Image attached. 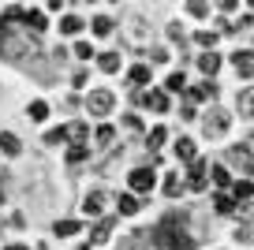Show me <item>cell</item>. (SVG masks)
Masks as SVG:
<instances>
[{"mask_svg": "<svg viewBox=\"0 0 254 250\" xmlns=\"http://www.w3.org/2000/svg\"><path fill=\"white\" fill-rule=\"evenodd\" d=\"M79 250H90V247H86V243H82V247H79Z\"/></svg>", "mask_w": 254, "mask_h": 250, "instance_id": "f35d334b", "label": "cell"}, {"mask_svg": "<svg viewBox=\"0 0 254 250\" xmlns=\"http://www.w3.org/2000/svg\"><path fill=\"white\" fill-rule=\"evenodd\" d=\"M187 11H190L194 19H206V15H209V4H198V0H190V4H187Z\"/></svg>", "mask_w": 254, "mask_h": 250, "instance_id": "d6a6232c", "label": "cell"}, {"mask_svg": "<svg viewBox=\"0 0 254 250\" xmlns=\"http://www.w3.org/2000/svg\"><path fill=\"white\" fill-rule=\"evenodd\" d=\"M187 90V78H183V71H168L165 78V94H183Z\"/></svg>", "mask_w": 254, "mask_h": 250, "instance_id": "e0dca14e", "label": "cell"}, {"mask_svg": "<svg viewBox=\"0 0 254 250\" xmlns=\"http://www.w3.org/2000/svg\"><path fill=\"white\" fill-rule=\"evenodd\" d=\"M53 232L60 235V239H67V235L82 232V224H79V220H56V224H53Z\"/></svg>", "mask_w": 254, "mask_h": 250, "instance_id": "7402d4cb", "label": "cell"}, {"mask_svg": "<svg viewBox=\"0 0 254 250\" xmlns=\"http://www.w3.org/2000/svg\"><path fill=\"white\" fill-rule=\"evenodd\" d=\"M183 97H187V105H198V101H206V97H217V86L213 82H206V86H187Z\"/></svg>", "mask_w": 254, "mask_h": 250, "instance_id": "ba28073f", "label": "cell"}, {"mask_svg": "<svg viewBox=\"0 0 254 250\" xmlns=\"http://www.w3.org/2000/svg\"><path fill=\"white\" fill-rule=\"evenodd\" d=\"M180 116H183V120H194L198 112H194V105H183V109H180Z\"/></svg>", "mask_w": 254, "mask_h": 250, "instance_id": "8d00e7d4", "label": "cell"}, {"mask_svg": "<svg viewBox=\"0 0 254 250\" xmlns=\"http://www.w3.org/2000/svg\"><path fill=\"white\" fill-rule=\"evenodd\" d=\"M64 138H67V127H53V131L45 134V142H49V146H60Z\"/></svg>", "mask_w": 254, "mask_h": 250, "instance_id": "4dcf8cb0", "label": "cell"}, {"mask_svg": "<svg viewBox=\"0 0 254 250\" xmlns=\"http://www.w3.org/2000/svg\"><path fill=\"white\" fill-rule=\"evenodd\" d=\"M127 82H131V86H146V82H150V67H146V63H135V67L127 71Z\"/></svg>", "mask_w": 254, "mask_h": 250, "instance_id": "2e32d148", "label": "cell"}, {"mask_svg": "<svg viewBox=\"0 0 254 250\" xmlns=\"http://www.w3.org/2000/svg\"><path fill=\"white\" fill-rule=\"evenodd\" d=\"M23 15H26V8H19V4L4 8V15H0V30H11V26H15V23H19Z\"/></svg>", "mask_w": 254, "mask_h": 250, "instance_id": "5bb4252c", "label": "cell"}, {"mask_svg": "<svg viewBox=\"0 0 254 250\" xmlns=\"http://www.w3.org/2000/svg\"><path fill=\"white\" fill-rule=\"evenodd\" d=\"M232 63L239 67V75H254V56L251 53H232Z\"/></svg>", "mask_w": 254, "mask_h": 250, "instance_id": "ffe728a7", "label": "cell"}, {"mask_svg": "<svg viewBox=\"0 0 254 250\" xmlns=\"http://www.w3.org/2000/svg\"><path fill=\"white\" fill-rule=\"evenodd\" d=\"M26 116H30V120H38V124H41V120L49 116V105H45V101H30V105H26Z\"/></svg>", "mask_w": 254, "mask_h": 250, "instance_id": "4316f807", "label": "cell"}, {"mask_svg": "<svg viewBox=\"0 0 254 250\" xmlns=\"http://www.w3.org/2000/svg\"><path fill=\"white\" fill-rule=\"evenodd\" d=\"M206 176H209V164L202 161V157H194V161H190V176H187V187H190V190H202Z\"/></svg>", "mask_w": 254, "mask_h": 250, "instance_id": "5b68a950", "label": "cell"}, {"mask_svg": "<svg viewBox=\"0 0 254 250\" xmlns=\"http://www.w3.org/2000/svg\"><path fill=\"white\" fill-rule=\"evenodd\" d=\"M194 41H198L202 49H213L217 45V34L213 30H198V34H194Z\"/></svg>", "mask_w": 254, "mask_h": 250, "instance_id": "f546056e", "label": "cell"}, {"mask_svg": "<svg viewBox=\"0 0 254 250\" xmlns=\"http://www.w3.org/2000/svg\"><path fill=\"white\" fill-rule=\"evenodd\" d=\"M109 239H112V217H101L94 224V232H90V243H94V247H105Z\"/></svg>", "mask_w": 254, "mask_h": 250, "instance_id": "52a82bcc", "label": "cell"}, {"mask_svg": "<svg viewBox=\"0 0 254 250\" xmlns=\"http://www.w3.org/2000/svg\"><path fill=\"white\" fill-rule=\"evenodd\" d=\"M116 209L124 213V217H135V213L142 209V198H138V194H131V190H127V194H120V198H116Z\"/></svg>", "mask_w": 254, "mask_h": 250, "instance_id": "9c48e42d", "label": "cell"}, {"mask_svg": "<svg viewBox=\"0 0 254 250\" xmlns=\"http://www.w3.org/2000/svg\"><path fill=\"white\" fill-rule=\"evenodd\" d=\"M75 56H79V60H90V56H94V45H90V41H75V49H71Z\"/></svg>", "mask_w": 254, "mask_h": 250, "instance_id": "1f68e13d", "label": "cell"}, {"mask_svg": "<svg viewBox=\"0 0 254 250\" xmlns=\"http://www.w3.org/2000/svg\"><path fill=\"white\" fill-rule=\"evenodd\" d=\"M90 26H94V34H97V38H105V34H112V19H109V15H97V19H94V23H90Z\"/></svg>", "mask_w": 254, "mask_h": 250, "instance_id": "83f0119b", "label": "cell"}, {"mask_svg": "<svg viewBox=\"0 0 254 250\" xmlns=\"http://www.w3.org/2000/svg\"><path fill=\"white\" fill-rule=\"evenodd\" d=\"M86 109L94 112V116H109V112L116 109V97H112V90H94V94L86 97Z\"/></svg>", "mask_w": 254, "mask_h": 250, "instance_id": "7a4b0ae2", "label": "cell"}, {"mask_svg": "<svg viewBox=\"0 0 254 250\" xmlns=\"http://www.w3.org/2000/svg\"><path fill=\"white\" fill-rule=\"evenodd\" d=\"M101 209H105V198L94 190V194H90L86 202H82V213H86V217H97V220H101Z\"/></svg>", "mask_w": 254, "mask_h": 250, "instance_id": "d6986e66", "label": "cell"}, {"mask_svg": "<svg viewBox=\"0 0 254 250\" xmlns=\"http://www.w3.org/2000/svg\"><path fill=\"white\" fill-rule=\"evenodd\" d=\"M153 239H157L165 250H190V247H194V239L183 232V217H165Z\"/></svg>", "mask_w": 254, "mask_h": 250, "instance_id": "6da1fadb", "label": "cell"}, {"mask_svg": "<svg viewBox=\"0 0 254 250\" xmlns=\"http://www.w3.org/2000/svg\"><path fill=\"white\" fill-rule=\"evenodd\" d=\"M8 250H30V247H8Z\"/></svg>", "mask_w": 254, "mask_h": 250, "instance_id": "74e56055", "label": "cell"}, {"mask_svg": "<svg viewBox=\"0 0 254 250\" xmlns=\"http://www.w3.org/2000/svg\"><path fill=\"white\" fill-rule=\"evenodd\" d=\"M86 78H90V75H86V67H79V71H75V78H71V82H75V86H82Z\"/></svg>", "mask_w": 254, "mask_h": 250, "instance_id": "d590c367", "label": "cell"}, {"mask_svg": "<svg viewBox=\"0 0 254 250\" xmlns=\"http://www.w3.org/2000/svg\"><path fill=\"white\" fill-rule=\"evenodd\" d=\"M90 134V127L86 124H67V138H75V142H82Z\"/></svg>", "mask_w": 254, "mask_h": 250, "instance_id": "f1b7e54d", "label": "cell"}, {"mask_svg": "<svg viewBox=\"0 0 254 250\" xmlns=\"http://www.w3.org/2000/svg\"><path fill=\"white\" fill-rule=\"evenodd\" d=\"M176 157H180V161H194V157H198V146H194V138H180L176 142Z\"/></svg>", "mask_w": 254, "mask_h": 250, "instance_id": "9a60e30c", "label": "cell"}, {"mask_svg": "<svg viewBox=\"0 0 254 250\" xmlns=\"http://www.w3.org/2000/svg\"><path fill=\"white\" fill-rule=\"evenodd\" d=\"M127 183H131V194H150V190H153V183H157V176H153L150 168H135Z\"/></svg>", "mask_w": 254, "mask_h": 250, "instance_id": "277c9868", "label": "cell"}, {"mask_svg": "<svg viewBox=\"0 0 254 250\" xmlns=\"http://www.w3.org/2000/svg\"><path fill=\"white\" fill-rule=\"evenodd\" d=\"M86 157H90V149H86V146H82V142H71V146H67V161H71V164H79V161H86Z\"/></svg>", "mask_w": 254, "mask_h": 250, "instance_id": "d4e9b609", "label": "cell"}, {"mask_svg": "<svg viewBox=\"0 0 254 250\" xmlns=\"http://www.w3.org/2000/svg\"><path fill=\"white\" fill-rule=\"evenodd\" d=\"M228 164H232V168H243V172H251V176H254V157L247 153V146L228 149Z\"/></svg>", "mask_w": 254, "mask_h": 250, "instance_id": "8992f818", "label": "cell"}, {"mask_svg": "<svg viewBox=\"0 0 254 250\" xmlns=\"http://www.w3.org/2000/svg\"><path fill=\"white\" fill-rule=\"evenodd\" d=\"M60 30L64 34H82V19L79 15H64L60 19Z\"/></svg>", "mask_w": 254, "mask_h": 250, "instance_id": "484cf974", "label": "cell"}, {"mask_svg": "<svg viewBox=\"0 0 254 250\" xmlns=\"http://www.w3.org/2000/svg\"><path fill=\"white\" fill-rule=\"evenodd\" d=\"M165 138H168L165 127H153V131L146 134V146H150V149H161V146H165Z\"/></svg>", "mask_w": 254, "mask_h": 250, "instance_id": "cb8c5ba5", "label": "cell"}, {"mask_svg": "<svg viewBox=\"0 0 254 250\" xmlns=\"http://www.w3.org/2000/svg\"><path fill=\"white\" fill-rule=\"evenodd\" d=\"M97 67L109 71V75H112V71H120V53H101V56H97Z\"/></svg>", "mask_w": 254, "mask_h": 250, "instance_id": "603a6c76", "label": "cell"}, {"mask_svg": "<svg viewBox=\"0 0 254 250\" xmlns=\"http://www.w3.org/2000/svg\"><path fill=\"white\" fill-rule=\"evenodd\" d=\"M198 71L202 75H217L221 71V53H198Z\"/></svg>", "mask_w": 254, "mask_h": 250, "instance_id": "30bf717a", "label": "cell"}, {"mask_svg": "<svg viewBox=\"0 0 254 250\" xmlns=\"http://www.w3.org/2000/svg\"><path fill=\"white\" fill-rule=\"evenodd\" d=\"M176 190H180V180H176V176H168V180H165V194H168V198H172V194H176Z\"/></svg>", "mask_w": 254, "mask_h": 250, "instance_id": "e575fe53", "label": "cell"}, {"mask_svg": "<svg viewBox=\"0 0 254 250\" xmlns=\"http://www.w3.org/2000/svg\"><path fill=\"white\" fill-rule=\"evenodd\" d=\"M19 149H23V142L15 138L11 131H4L0 134V153H8V157H19Z\"/></svg>", "mask_w": 254, "mask_h": 250, "instance_id": "ac0fdd59", "label": "cell"}, {"mask_svg": "<svg viewBox=\"0 0 254 250\" xmlns=\"http://www.w3.org/2000/svg\"><path fill=\"white\" fill-rule=\"evenodd\" d=\"M23 23H26V26H30V30H34V34H41V30H45V26H49V19H45V11H38V8H26V15H23Z\"/></svg>", "mask_w": 254, "mask_h": 250, "instance_id": "7c38bea8", "label": "cell"}, {"mask_svg": "<svg viewBox=\"0 0 254 250\" xmlns=\"http://www.w3.org/2000/svg\"><path fill=\"white\" fill-rule=\"evenodd\" d=\"M232 124V112H209L206 120H202V134H209V138H221L224 131H228Z\"/></svg>", "mask_w": 254, "mask_h": 250, "instance_id": "3957f363", "label": "cell"}, {"mask_svg": "<svg viewBox=\"0 0 254 250\" xmlns=\"http://www.w3.org/2000/svg\"><path fill=\"white\" fill-rule=\"evenodd\" d=\"M228 194L236 198V202H251V198H254V183H251V180H236Z\"/></svg>", "mask_w": 254, "mask_h": 250, "instance_id": "4fadbf2b", "label": "cell"}, {"mask_svg": "<svg viewBox=\"0 0 254 250\" xmlns=\"http://www.w3.org/2000/svg\"><path fill=\"white\" fill-rule=\"evenodd\" d=\"M209 180L217 183V190H232V183H236V180H232V172H228V168H224V164H217V168H209Z\"/></svg>", "mask_w": 254, "mask_h": 250, "instance_id": "8fae6325", "label": "cell"}, {"mask_svg": "<svg viewBox=\"0 0 254 250\" xmlns=\"http://www.w3.org/2000/svg\"><path fill=\"white\" fill-rule=\"evenodd\" d=\"M217 213H224V217H228V213H236V198L228 194V190H217Z\"/></svg>", "mask_w": 254, "mask_h": 250, "instance_id": "44dd1931", "label": "cell"}, {"mask_svg": "<svg viewBox=\"0 0 254 250\" xmlns=\"http://www.w3.org/2000/svg\"><path fill=\"white\" fill-rule=\"evenodd\" d=\"M94 138H97V142H112V127H109V124H101V127L94 131Z\"/></svg>", "mask_w": 254, "mask_h": 250, "instance_id": "836d02e7", "label": "cell"}]
</instances>
